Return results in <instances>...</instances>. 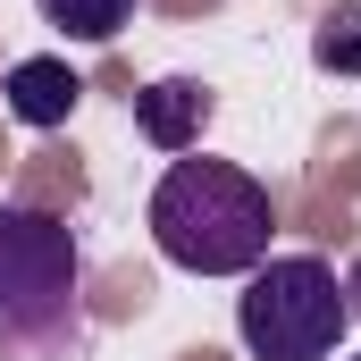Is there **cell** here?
I'll return each mask as SVG.
<instances>
[{"mask_svg": "<svg viewBox=\"0 0 361 361\" xmlns=\"http://www.w3.org/2000/svg\"><path fill=\"white\" fill-rule=\"evenodd\" d=\"M85 252H76V227L51 219V210H25V202H0V345L25 361L76 345L85 328Z\"/></svg>", "mask_w": 361, "mask_h": 361, "instance_id": "7a4b0ae2", "label": "cell"}, {"mask_svg": "<svg viewBox=\"0 0 361 361\" xmlns=\"http://www.w3.org/2000/svg\"><path fill=\"white\" fill-rule=\"evenodd\" d=\"M0 101H8V118H17V126L51 135V126H68V118H76L85 76H76L68 59H17V68H8V85H0Z\"/></svg>", "mask_w": 361, "mask_h": 361, "instance_id": "5b68a950", "label": "cell"}, {"mask_svg": "<svg viewBox=\"0 0 361 361\" xmlns=\"http://www.w3.org/2000/svg\"><path fill=\"white\" fill-rule=\"evenodd\" d=\"M269 185L235 160H169L152 185V244L185 277H252L269 261Z\"/></svg>", "mask_w": 361, "mask_h": 361, "instance_id": "6da1fadb", "label": "cell"}, {"mask_svg": "<svg viewBox=\"0 0 361 361\" xmlns=\"http://www.w3.org/2000/svg\"><path fill=\"white\" fill-rule=\"evenodd\" d=\"M345 311H353V319H361V261H353V269H345Z\"/></svg>", "mask_w": 361, "mask_h": 361, "instance_id": "ba28073f", "label": "cell"}, {"mask_svg": "<svg viewBox=\"0 0 361 361\" xmlns=\"http://www.w3.org/2000/svg\"><path fill=\"white\" fill-rule=\"evenodd\" d=\"M345 277L319 252H269L235 294V336L252 361H328L345 345Z\"/></svg>", "mask_w": 361, "mask_h": 361, "instance_id": "3957f363", "label": "cell"}, {"mask_svg": "<svg viewBox=\"0 0 361 361\" xmlns=\"http://www.w3.org/2000/svg\"><path fill=\"white\" fill-rule=\"evenodd\" d=\"M135 126H143V143L152 152H193L202 143V126H210V85H193V76H160V85L135 92Z\"/></svg>", "mask_w": 361, "mask_h": 361, "instance_id": "277c9868", "label": "cell"}, {"mask_svg": "<svg viewBox=\"0 0 361 361\" xmlns=\"http://www.w3.org/2000/svg\"><path fill=\"white\" fill-rule=\"evenodd\" d=\"M34 8H42V25L68 34V42H109L143 0H34Z\"/></svg>", "mask_w": 361, "mask_h": 361, "instance_id": "8992f818", "label": "cell"}, {"mask_svg": "<svg viewBox=\"0 0 361 361\" xmlns=\"http://www.w3.org/2000/svg\"><path fill=\"white\" fill-rule=\"evenodd\" d=\"M311 59L328 76H361V0H336L319 25H311Z\"/></svg>", "mask_w": 361, "mask_h": 361, "instance_id": "52a82bcc", "label": "cell"}]
</instances>
